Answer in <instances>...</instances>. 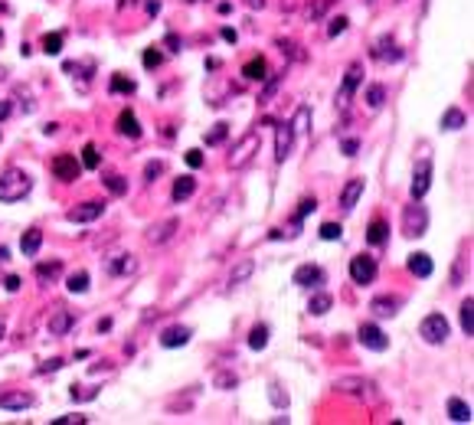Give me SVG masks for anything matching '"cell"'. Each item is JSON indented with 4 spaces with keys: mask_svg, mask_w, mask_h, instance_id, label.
<instances>
[{
    "mask_svg": "<svg viewBox=\"0 0 474 425\" xmlns=\"http://www.w3.org/2000/svg\"><path fill=\"white\" fill-rule=\"evenodd\" d=\"M29 190H33V180L23 170L10 167L0 174V203H17V200L27 197Z\"/></svg>",
    "mask_w": 474,
    "mask_h": 425,
    "instance_id": "1",
    "label": "cell"
},
{
    "mask_svg": "<svg viewBox=\"0 0 474 425\" xmlns=\"http://www.w3.org/2000/svg\"><path fill=\"white\" fill-rule=\"evenodd\" d=\"M258 148H262V138H258L256 131L242 134V138L236 141V148H232V154H229V167H232V170H246L249 164L256 161Z\"/></svg>",
    "mask_w": 474,
    "mask_h": 425,
    "instance_id": "2",
    "label": "cell"
},
{
    "mask_svg": "<svg viewBox=\"0 0 474 425\" xmlns=\"http://www.w3.org/2000/svg\"><path fill=\"white\" fill-rule=\"evenodd\" d=\"M426 229H428V209L419 200H412V207H406V213H402V233L409 239H419L426 236Z\"/></svg>",
    "mask_w": 474,
    "mask_h": 425,
    "instance_id": "3",
    "label": "cell"
},
{
    "mask_svg": "<svg viewBox=\"0 0 474 425\" xmlns=\"http://www.w3.org/2000/svg\"><path fill=\"white\" fill-rule=\"evenodd\" d=\"M448 334H452V327H448V321L442 318V314H428L426 321L419 324V337L426 340V344H432V347L445 344Z\"/></svg>",
    "mask_w": 474,
    "mask_h": 425,
    "instance_id": "4",
    "label": "cell"
},
{
    "mask_svg": "<svg viewBox=\"0 0 474 425\" xmlns=\"http://www.w3.org/2000/svg\"><path fill=\"white\" fill-rule=\"evenodd\" d=\"M334 389L343 396H357V399H376V386L363 377H341L334 379Z\"/></svg>",
    "mask_w": 474,
    "mask_h": 425,
    "instance_id": "5",
    "label": "cell"
},
{
    "mask_svg": "<svg viewBox=\"0 0 474 425\" xmlns=\"http://www.w3.org/2000/svg\"><path fill=\"white\" fill-rule=\"evenodd\" d=\"M360 79H363V63H350V69L343 72L341 89H337V108H341V112H347V105H350L353 92L360 89Z\"/></svg>",
    "mask_w": 474,
    "mask_h": 425,
    "instance_id": "6",
    "label": "cell"
},
{
    "mask_svg": "<svg viewBox=\"0 0 474 425\" xmlns=\"http://www.w3.org/2000/svg\"><path fill=\"white\" fill-rule=\"evenodd\" d=\"M350 278H353V285H370L373 278H376V259H373V255H353Z\"/></svg>",
    "mask_w": 474,
    "mask_h": 425,
    "instance_id": "7",
    "label": "cell"
},
{
    "mask_svg": "<svg viewBox=\"0 0 474 425\" xmlns=\"http://www.w3.org/2000/svg\"><path fill=\"white\" fill-rule=\"evenodd\" d=\"M177 229H180V219L171 216V219H161V223L147 226V233H144V236H147V242H151V246H167V242L177 236Z\"/></svg>",
    "mask_w": 474,
    "mask_h": 425,
    "instance_id": "8",
    "label": "cell"
},
{
    "mask_svg": "<svg viewBox=\"0 0 474 425\" xmlns=\"http://www.w3.org/2000/svg\"><path fill=\"white\" fill-rule=\"evenodd\" d=\"M105 272L112 275V278H128V275L138 272V259L131 252H121V255H112L108 262H105Z\"/></svg>",
    "mask_w": 474,
    "mask_h": 425,
    "instance_id": "9",
    "label": "cell"
},
{
    "mask_svg": "<svg viewBox=\"0 0 474 425\" xmlns=\"http://www.w3.org/2000/svg\"><path fill=\"white\" fill-rule=\"evenodd\" d=\"M428 187H432V161L422 157L416 164V174H412V200H422L428 193Z\"/></svg>",
    "mask_w": 474,
    "mask_h": 425,
    "instance_id": "10",
    "label": "cell"
},
{
    "mask_svg": "<svg viewBox=\"0 0 474 425\" xmlns=\"http://www.w3.org/2000/svg\"><path fill=\"white\" fill-rule=\"evenodd\" d=\"M102 213H105V203H98V200H86V203H79L76 209H69L66 219L69 223H95Z\"/></svg>",
    "mask_w": 474,
    "mask_h": 425,
    "instance_id": "11",
    "label": "cell"
},
{
    "mask_svg": "<svg viewBox=\"0 0 474 425\" xmlns=\"http://www.w3.org/2000/svg\"><path fill=\"white\" fill-rule=\"evenodd\" d=\"M79 161L72 157V154H59V157H53V174H56V180H62V183H72V180H79Z\"/></svg>",
    "mask_w": 474,
    "mask_h": 425,
    "instance_id": "12",
    "label": "cell"
},
{
    "mask_svg": "<svg viewBox=\"0 0 474 425\" xmlns=\"http://www.w3.org/2000/svg\"><path fill=\"white\" fill-rule=\"evenodd\" d=\"M37 399L23 393V389H10V393H0V409H10V412H23V409H33Z\"/></svg>",
    "mask_w": 474,
    "mask_h": 425,
    "instance_id": "13",
    "label": "cell"
},
{
    "mask_svg": "<svg viewBox=\"0 0 474 425\" xmlns=\"http://www.w3.org/2000/svg\"><path fill=\"white\" fill-rule=\"evenodd\" d=\"M360 344L363 347H370V350H376V353H383V350L389 347V337L379 331L376 324H360Z\"/></svg>",
    "mask_w": 474,
    "mask_h": 425,
    "instance_id": "14",
    "label": "cell"
},
{
    "mask_svg": "<svg viewBox=\"0 0 474 425\" xmlns=\"http://www.w3.org/2000/svg\"><path fill=\"white\" fill-rule=\"evenodd\" d=\"M291 282L301 288H317V285H324V268L321 265H301V268H294Z\"/></svg>",
    "mask_w": 474,
    "mask_h": 425,
    "instance_id": "15",
    "label": "cell"
},
{
    "mask_svg": "<svg viewBox=\"0 0 474 425\" xmlns=\"http://www.w3.org/2000/svg\"><path fill=\"white\" fill-rule=\"evenodd\" d=\"M291 144H294L291 124H278V128H275V161H278V164L288 161V154H291Z\"/></svg>",
    "mask_w": 474,
    "mask_h": 425,
    "instance_id": "16",
    "label": "cell"
},
{
    "mask_svg": "<svg viewBox=\"0 0 474 425\" xmlns=\"http://www.w3.org/2000/svg\"><path fill=\"white\" fill-rule=\"evenodd\" d=\"M399 308H402V298H396V294H383V298H373L370 311L376 314V318H396Z\"/></svg>",
    "mask_w": 474,
    "mask_h": 425,
    "instance_id": "17",
    "label": "cell"
},
{
    "mask_svg": "<svg viewBox=\"0 0 474 425\" xmlns=\"http://www.w3.org/2000/svg\"><path fill=\"white\" fill-rule=\"evenodd\" d=\"M72 324H76V314L72 311H56L53 314V318H49V334H53V337H66L69 331H72Z\"/></svg>",
    "mask_w": 474,
    "mask_h": 425,
    "instance_id": "18",
    "label": "cell"
},
{
    "mask_svg": "<svg viewBox=\"0 0 474 425\" xmlns=\"http://www.w3.org/2000/svg\"><path fill=\"white\" fill-rule=\"evenodd\" d=\"M190 327H183V324H173V327H167V331L161 334V347H167V350H173V347H183L190 340Z\"/></svg>",
    "mask_w": 474,
    "mask_h": 425,
    "instance_id": "19",
    "label": "cell"
},
{
    "mask_svg": "<svg viewBox=\"0 0 474 425\" xmlns=\"http://www.w3.org/2000/svg\"><path fill=\"white\" fill-rule=\"evenodd\" d=\"M360 197H363V177L347 180V187L341 190V207H343V209H353Z\"/></svg>",
    "mask_w": 474,
    "mask_h": 425,
    "instance_id": "20",
    "label": "cell"
},
{
    "mask_svg": "<svg viewBox=\"0 0 474 425\" xmlns=\"http://www.w3.org/2000/svg\"><path fill=\"white\" fill-rule=\"evenodd\" d=\"M118 134H121V138H128V141H138V138H141V124H138L134 112H121V115H118Z\"/></svg>",
    "mask_w": 474,
    "mask_h": 425,
    "instance_id": "21",
    "label": "cell"
},
{
    "mask_svg": "<svg viewBox=\"0 0 474 425\" xmlns=\"http://www.w3.org/2000/svg\"><path fill=\"white\" fill-rule=\"evenodd\" d=\"M373 56L383 59V63H386V59H389V63H399V59H402V49L396 46V39H393V37H383L376 43V49H373Z\"/></svg>",
    "mask_w": 474,
    "mask_h": 425,
    "instance_id": "22",
    "label": "cell"
},
{
    "mask_svg": "<svg viewBox=\"0 0 474 425\" xmlns=\"http://www.w3.org/2000/svg\"><path fill=\"white\" fill-rule=\"evenodd\" d=\"M59 275H62V262H59V259H53V262H39V265H37V282L43 285V288L56 282Z\"/></svg>",
    "mask_w": 474,
    "mask_h": 425,
    "instance_id": "23",
    "label": "cell"
},
{
    "mask_svg": "<svg viewBox=\"0 0 474 425\" xmlns=\"http://www.w3.org/2000/svg\"><path fill=\"white\" fill-rule=\"evenodd\" d=\"M39 246H43V229H27V233H23V239H20V249H23V255H29V259H33V255L39 252Z\"/></svg>",
    "mask_w": 474,
    "mask_h": 425,
    "instance_id": "24",
    "label": "cell"
},
{
    "mask_svg": "<svg viewBox=\"0 0 474 425\" xmlns=\"http://www.w3.org/2000/svg\"><path fill=\"white\" fill-rule=\"evenodd\" d=\"M252 272H256V262H252V259H242V262L229 272V288H236V285L249 282V278H252Z\"/></svg>",
    "mask_w": 474,
    "mask_h": 425,
    "instance_id": "25",
    "label": "cell"
},
{
    "mask_svg": "<svg viewBox=\"0 0 474 425\" xmlns=\"http://www.w3.org/2000/svg\"><path fill=\"white\" fill-rule=\"evenodd\" d=\"M409 272L416 275V278H428V275H432V259H428L426 252L409 255Z\"/></svg>",
    "mask_w": 474,
    "mask_h": 425,
    "instance_id": "26",
    "label": "cell"
},
{
    "mask_svg": "<svg viewBox=\"0 0 474 425\" xmlns=\"http://www.w3.org/2000/svg\"><path fill=\"white\" fill-rule=\"evenodd\" d=\"M193 193H197V180L187 174V177H180L177 183H173V193H171V197H173V203H183V200H190Z\"/></svg>",
    "mask_w": 474,
    "mask_h": 425,
    "instance_id": "27",
    "label": "cell"
},
{
    "mask_svg": "<svg viewBox=\"0 0 474 425\" xmlns=\"http://www.w3.org/2000/svg\"><path fill=\"white\" fill-rule=\"evenodd\" d=\"M386 239H389V226L383 219H373L370 229H367V242L370 246H386Z\"/></svg>",
    "mask_w": 474,
    "mask_h": 425,
    "instance_id": "28",
    "label": "cell"
},
{
    "mask_svg": "<svg viewBox=\"0 0 474 425\" xmlns=\"http://www.w3.org/2000/svg\"><path fill=\"white\" fill-rule=\"evenodd\" d=\"M334 308V298L327 292H317V294H311V301H308V311L311 314H317V318H321V314H327Z\"/></svg>",
    "mask_w": 474,
    "mask_h": 425,
    "instance_id": "29",
    "label": "cell"
},
{
    "mask_svg": "<svg viewBox=\"0 0 474 425\" xmlns=\"http://www.w3.org/2000/svg\"><path fill=\"white\" fill-rule=\"evenodd\" d=\"M448 416L455 419V422H471V406H468L465 399H448Z\"/></svg>",
    "mask_w": 474,
    "mask_h": 425,
    "instance_id": "30",
    "label": "cell"
},
{
    "mask_svg": "<svg viewBox=\"0 0 474 425\" xmlns=\"http://www.w3.org/2000/svg\"><path fill=\"white\" fill-rule=\"evenodd\" d=\"M265 72H268V66H265V59H262V56L249 59L246 69H242V76L252 79V82H262V79H265Z\"/></svg>",
    "mask_w": 474,
    "mask_h": 425,
    "instance_id": "31",
    "label": "cell"
},
{
    "mask_svg": "<svg viewBox=\"0 0 474 425\" xmlns=\"http://www.w3.org/2000/svg\"><path fill=\"white\" fill-rule=\"evenodd\" d=\"M461 331H465L468 337H474V298L471 294L461 301Z\"/></svg>",
    "mask_w": 474,
    "mask_h": 425,
    "instance_id": "32",
    "label": "cell"
},
{
    "mask_svg": "<svg viewBox=\"0 0 474 425\" xmlns=\"http://www.w3.org/2000/svg\"><path fill=\"white\" fill-rule=\"evenodd\" d=\"M383 102H386V85H370V89H367V108H370V112H379V108H383Z\"/></svg>",
    "mask_w": 474,
    "mask_h": 425,
    "instance_id": "33",
    "label": "cell"
},
{
    "mask_svg": "<svg viewBox=\"0 0 474 425\" xmlns=\"http://www.w3.org/2000/svg\"><path fill=\"white\" fill-rule=\"evenodd\" d=\"M442 128H445V131H458V128H465V112H461V108H448V112L442 115Z\"/></svg>",
    "mask_w": 474,
    "mask_h": 425,
    "instance_id": "34",
    "label": "cell"
},
{
    "mask_svg": "<svg viewBox=\"0 0 474 425\" xmlns=\"http://www.w3.org/2000/svg\"><path fill=\"white\" fill-rule=\"evenodd\" d=\"M249 347L252 350H265L268 347V327L265 324H256V327H252V334H249Z\"/></svg>",
    "mask_w": 474,
    "mask_h": 425,
    "instance_id": "35",
    "label": "cell"
},
{
    "mask_svg": "<svg viewBox=\"0 0 474 425\" xmlns=\"http://www.w3.org/2000/svg\"><path fill=\"white\" fill-rule=\"evenodd\" d=\"M66 288L72 294H86L88 292V272H72L69 275V282H66Z\"/></svg>",
    "mask_w": 474,
    "mask_h": 425,
    "instance_id": "36",
    "label": "cell"
},
{
    "mask_svg": "<svg viewBox=\"0 0 474 425\" xmlns=\"http://www.w3.org/2000/svg\"><path fill=\"white\" fill-rule=\"evenodd\" d=\"M43 53L46 56H59L62 53V33H46L43 37Z\"/></svg>",
    "mask_w": 474,
    "mask_h": 425,
    "instance_id": "37",
    "label": "cell"
},
{
    "mask_svg": "<svg viewBox=\"0 0 474 425\" xmlns=\"http://www.w3.org/2000/svg\"><path fill=\"white\" fill-rule=\"evenodd\" d=\"M226 134H229V124L226 122L213 124V131L206 134V148H216V144H223V141H226Z\"/></svg>",
    "mask_w": 474,
    "mask_h": 425,
    "instance_id": "38",
    "label": "cell"
},
{
    "mask_svg": "<svg viewBox=\"0 0 474 425\" xmlns=\"http://www.w3.org/2000/svg\"><path fill=\"white\" fill-rule=\"evenodd\" d=\"M268 399H272L275 409H288V393L282 389V383H272V386H268Z\"/></svg>",
    "mask_w": 474,
    "mask_h": 425,
    "instance_id": "39",
    "label": "cell"
},
{
    "mask_svg": "<svg viewBox=\"0 0 474 425\" xmlns=\"http://www.w3.org/2000/svg\"><path fill=\"white\" fill-rule=\"evenodd\" d=\"M105 187H108V193H114V197H124V193H128V180L112 174V177H105Z\"/></svg>",
    "mask_w": 474,
    "mask_h": 425,
    "instance_id": "40",
    "label": "cell"
},
{
    "mask_svg": "<svg viewBox=\"0 0 474 425\" xmlns=\"http://www.w3.org/2000/svg\"><path fill=\"white\" fill-rule=\"evenodd\" d=\"M278 85H282V76H272V79H268L265 89H262V98H258V102H262V105L272 102V98H275V92H278Z\"/></svg>",
    "mask_w": 474,
    "mask_h": 425,
    "instance_id": "41",
    "label": "cell"
},
{
    "mask_svg": "<svg viewBox=\"0 0 474 425\" xmlns=\"http://www.w3.org/2000/svg\"><path fill=\"white\" fill-rule=\"evenodd\" d=\"M308 122H311V112H308V108H298V115H294V122H291V131L294 134L308 131Z\"/></svg>",
    "mask_w": 474,
    "mask_h": 425,
    "instance_id": "42",
    "label": "cell"
},
{
    "mask_svg": "<svg viewBox=\"0 0 474 425\" xmlns=\"http://www.w3.org/2000/svg\"><path fill=\"white\" fill-rule=\"evenodd\" d=\"M164 170H167V164H164V161H151L147 167H144V180H147V183H154V180L164 174Z\"/></svg>",
    "mask_w": 474,
    "mask_h": 425,
    "instance_id": "43",
    "label": "cell"
},
{
    "mask_svg": "<svg viewBox=\"0 0 474 425\" xmlns=\"http://www.w3.org/2000/svg\"><path fill=\"white\" fill-rule=\"evenodd\" d=\"M314 209H317V200H314V197L301 200V203H298V216H294V219H298V223H301V219H308V216H311Z\"/></svg>",
    "mask_w": 474,
    "mask_h": 425,
    "instance_id": "44",
    "label": "cell"
},
{
    "mask_svg": "<svg viewBox=\"0 0 474 425\" xmlns=\"http://www.w3.org/2000/svg\"><path fill=\"white\" fill-rule=\"evenodd\" d=\"M98 396V389L95 386H72V399H79V403H88V399Z\"/></svg>",
    "mask_w": 474,
    "mask_h": 425,
    "instance_id": "45",
    "label": "cell"
},
{
    "mask_svg": "<svg viewBox=\"0 0 474 425\" xmlns=\"http://www.w3.org/2000/svg\"><path fill=\"white\" fill-rule=\"evenodd\" d=\"M82 164H86L88 170L98 167V151H95V144H86V148H82Z\"/></svg>",
    "mask_w": 474,
    "mask_h": 425,
    "instance_id": "46",
    "label": "cell"
},
{
    "mask_svg": "<svg viewBox=\"0 0 474 425\" xmlns=\"http://www.w3.org/2000/svg\"><path fill=\"white\" fill-rule=\"evenodd\" d=\"M341 223H324L321 226V239H327V242H334V239H341Z\"/></svg>",
    "mask_w": 474,
    "mask_h": 425,
    "instance_id": "47",
    "label": "cell"
},
{
    "mask_svg": "<svg viewBox=\"0 0 474 425\" xmlns=\"http://www.w3.org/2000/svg\"><path fill=\"white\" fill-rule=\"evenodd\" d=\"M232 386H239L236 373H216V389H232Z\"/></svg>",
    "mask_w": 474,
    "mask_h": 425,
    "instance_id": "48",
    "label": "cell"
},
{
    "mask_svg": "<svg viewBox=\"0 0 474 425\" xmlns=\"http://www.w3.org/2000/svg\"><path fill=\"white\" fill-rule=\"evenodd\" d=\"M161 63H164V56H161V53H157V49H144V69H157V66H161Z\"/></svg>",
    "mask_w": 474,
    "mask_h": 425,
    "instance_id": "49",
    "label": "cell"
},
{
    "mask_svg": "<svg viewBox=\"0 0 474 425\" xmlns=\"http://www.w3.org/2000/svg\"><path fill=\"white\" fill-rule=\"evenodd\" d=\"M347 23H350L347 17H334V20H331V27H327V37H341L343 30H347Z\"/></svg>",
    "mask_w": 474,
    "mask_h": 425,
    "instance_id": "50",
    "label": "cell"
},
{
    "mask_svg": "<svg viewBox=\"0 0 474 425\" xmlns=\"http://www.w3.org/2000/svg\"><path fill=\"white\" fill-rule=\"evenodd\" d=\"M112 92H134V82L124 76H114L112 79Z\"/></svg>",
    "mask_w": 474,
    "mask_h": 425,
    "instance_id": "51",
    "label": "cell"
},
{
    "mask_svg": "<svg viewBox=\"0 0 474 425\" xmlns=\"http://www.w3.org/2000/svg\"><path fill=\"white\" fill-rule=\"evenodd\" d=\"M62 367H66V360H46V363H43V367H39L37 370V373H39V377H43V373H56V370H62Z\"/></svg>",
    "mask_w": 474,
    "mask_h": 425,
    "instance_id": "52",
    "label": "cell"
},
{
    "mask_svg": "<svg viewBox=\"0 0 474 425\" xmlns=\"http://www.w3.org/2000/svg\"><path fill=\"white\" fill-rule=\"evenodd\" d=\"M331 4H334V0H317L314 7H308V17H311V20H317V17H321V13H324V10L331 7Z\"/></svg>",
    "mask_w": 474,
    "mask_h": 425,
    "instance_id": "53",
    "label": "cell"
},
{
    "mask_svg": "<svg viewBox=\"0 0 474 425\" xmlns=\"http://www.w3.org/2000/svg\"><path fill=\"white\" fill-rule=\"evenodd\" d=\"M187 164H190L193 170L203 167V151H197V148H193V151H187Z\"/></svg>",
    "mask_w": 474,
    "mask_h": 425,
    "instance_id": "54",
    "label": "cell"
},
{
    "mask_svg": "<svg viewBox=\"0 0 474 425\" xmlns=\"http://www.w3.org/2000/svg\"><path fill=\"white\" fill-rule=\"evenodd\" d=\"M82 422H88L86 416H62V419H56L53 425H82Z\"/></svg>",
    "mask_w": 474,
    "mask_h": 425,
    "instance_id": "55",
    "label": "cell"
},
{
    "mask_svg": "<svg viewBox=\"0 0 474 425\" xmlns=\"http://www.w3.org/2000/svg\"><path fill=\"white\" fill-rule=\"evenodd\" d=\"M341 148H343V154H347V157H353V154L360 151V141H353V138H347V141H343Z\"/></svg>",
    "mask_w": 474,
    "mask_h": 425,
    "instance_id": "56",
    "label": "cell"
},
{
    "mask_svg": "<svg viewBox=\"0 0 474 425\" xmlns=\"http://www.w3.org/2000/svg\"><path fill=\"white\" fill-rule=\"evenodd\" d=\"M10 112H13V105H10V98H0V122H7Z\"/></svg>",
    "mask_w": 474,
    "mask_h": 425,
    "instance_id": "57",
    "label": "cell"
},
{
    "mask_svg": "<svg viewBox=\"0 0 474 425\" xmlns=\"http://www.w3.org/2000/svg\"><path fill=\"white\" fill-rule=\"evenodd\" d=\"M7 292H20V278H17V275H7Z\"/></svg>",
    "mask_w": 474,
    "mask_h": 425,
    "instance_id": "58",
    "label": "cell"
},
{
    "mask_svg": "<svg viewBox=\"0 0 474 425\" xmlns=\"http://www.w3.org/2000/svg\"><path fill=\"white\" fill-rule=\"evenodd\" d=\"M223 39H226V43H236V30H229V27H223Z\"/></svg>",
    "mask_w": 474,
    "mask_h": 425,
    "instance_id": "59",
    "label": "cell"
},
{
    "mask_svg": "<svg viewBox=\"0 0 474 425\" xmlns=\"http://www.w3.org/2000/svg\"><path fill=\"white\" fill-rule=\"evenodd\" d=\"M246 4H249L252 10H262V7H265V0H246Z\"/></svg>",
    "mask_w": 474,
    "mask_h": 425,
    "instance_id": "60",
    "label": "cell"
},
{
    "mask_svg": "<svg viewBox=\"0 0 474 425\" xmlns=\"http://www.w3.org/2000/svg\"><path fill=\"white\" fill-rule=\"evenodd\" d=\"M4 331H7V318L0 314V337H4Z\"/></svg>",
    "mask_w": 474,
    "mask_h": 425,
    "instance_id": "61",
    "label": "cell"
},
{
    "mask_svg": "<svg viewBox=\"0 0 474 425\" xmlns=\"http://www.w3.org/2000/svg\"><path fill=\"white\" fill-rule=\"evenodd\" d=\"M0 79H7V69H4V66H0Z\"/></svg>",
    "mask_w": 474,
    "mask_h": 425,
    "instance_id": "62",
    "label": "cell"
},
{
    "mask_svg": "<svg viewBox=\"0 0 474 425\" xmlns=\"http://www.w3.org/2000/svg\"><path fill=\"white\" fill-rule=\"evenodd\" d=\"M396 4H406V0H396Z\"/></svg>",
    "mask_w": 474,
    "mask_h": 425,
    "instance_id": "63",
    "label": "cell"
},
{
    "mask_svg": "<svg viewBox=\"0 0 474 425\" xmlns=\"http://www.w3.org/2000/svg\"><path fill=\"white\" fill-rule=\"evenodd\" d=\"M0 39H4V33H0Z\"/></svg>",
    "mask_w": 474,
    "mask_h": 425,
    "instance_id": "64",
    "label": "cell"
}]
</instances>
